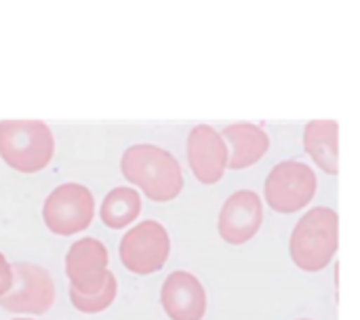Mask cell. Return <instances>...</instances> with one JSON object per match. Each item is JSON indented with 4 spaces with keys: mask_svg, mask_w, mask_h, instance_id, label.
<instances>
[{
    "mask_svg": "<svg viewBox=\"0 0 360 320\" xmlns=\"http://www.w3.org/2000/svg\"><path fill=\"white\" fill-rule=\"evenodd\" d=\"M120 173L154 203H169L184 190V173L177 158L154 143L127 148L120 158Z\"/></svg>",
    "mask_w": 360,
    "mask_h": 320,
    "instance_id": "cell-1",
    "label": "cell"
},
{
    "mask_svg": "<svg viewBox=\"0 0 360 320\" xmlns=\"http://www.w3.org/2000/svg\"><path fill=\"white\" fill-rule=\"evenodd\" d=\"M340 245V217L331 207H314L295 224L289 238V255L304 272L325 270Z\"/></svg>",
    "mask_w": 360,
    "mask_h": 320,
    "instance_id": "cell-2",
    "label": "cell"
},
{
    "mask_svg": "<svg viewBox=\"0 0 360 320\" xmlns=\"http://www.w3.org/2000/svg\"><path fill=\"white\" fill-rule=\"evenodd\" d=\"M55 156V137L42 120H2L0 158L17 173H38Z\"/></svg>",
    "mask_w": 360,
    "mask_h": 320,
    "instance_id": "cell-3",
    "label": "cell"
},
{
    "mask_svg": "<svg viewBox=\"0 0 360 320\" xmlns=\"http://www.w3.org/2000/svg\"><path fill=\"white\" fill-rule=\"evenodd\" d=\"M316 173L310 165L300 160L278 162L264 181L266 205L283 215L297 213L310 205L316 194Z\"/></svg>",
    "mask_w": 360,
    "mask_h": 320,
    "instance_id": "cell-4",
    "label": "cell"
},
{
    "mask_svg": "<svg viewBox=\"0 0 360 320\" xmlns=\"http://www.w3.org/2000/svg\"><path fill=\"white\" fill-rule=\"evenodd\" d=\"M42 219L49 232L57 236H74L84 232L95 219L93 192L74 181L57 186L42 205Z\"/></svg>",
    "mask_w": 360,
    "mask_h": 320,
    "instance_id": "cell-5",
    "label": "cell"
},
{
    "mask_svg": "<svg viewBox=\"0 0 360 320\" xmlns=\"http://www.w3.org/2000/svg\"><path fill=\"white\" fill-rule=\"evenodd\" d=\"M171 253V238L162 224L148 219L124 232L118 245V255L131 274L150 276L158 272Z\"/></svg>",
    "mask_w": 360,
    "mask_h": 320,
    "instance_id": "cell-6",
    "label": "cell"
},
{
    "mask_svg": "<svg viewBox=\"0 0 360 320\" xmlns=\"http://www.w3.org/2000/svg\"><path fill=\"white\" fill-rule=\"evenodd\" d=\"M13 270V287L8 293L0 297V308L11 314H32L40 316L49 312L55 304V283L51 274L36 264L15 262Z\"/></svg>",
    "mask_w": 360,
    "mask_h": 320,
    "instance_id": "cell-7",
    "label": "cell"
},
{
    "mask_svg": "<svg viewBox=\"0 0 360 320\" xmlns=\"http://www.w3.org/2000/svg\"><path fill=\"white\" fill-rule=\"evenodd\" d=\"M264 224V203L253 190H238L226 198L217 217L219 236L228 245L249 243Z\"/></svg>",
    "mask_w": 360,
    "mask_h": 320,
    "instance_id": "cell-8",
    "label": "cell"
},
{
    "mask_svg": "<svg viewBox=\"0 0 360 320\" xmlns=\"http://www.w3.org/2000/svg\"><path fill=\"white\" fill-rule=\"evenodd\" d=\"M108 249L97 238H80L65 253V276L80 295L97 293L108 276Z\"/></svg>",
    "mask_w": 360,
    "mask_h": 320,
    "instance_id": "cell-9",
    "label": "cell"
},
{
    "mask_svg": "<svg viewBox=\"0 0 360 320\" xmlns=\"http://www.w3.org/2000/svg\"><path fill=\"white\" fill-rule=\"evenodd\" d=\"M186 154L194 177L205 186L217 184L228 169V146L221 133L209 124H196L188 133Z\"/></svg>",
    "mask_w": 360,
    "mask_h": 320,
    "instance_id": "cell-10",
    "label": "cell"
},
{
    "mask_svg": "<svg viewBox=\"0 0 360 320\" xmlns=\"http://www.w3.org/2000/svg\"><path fill=\"white\" fill-rule=\"evenodd\" d=\"M160 304L171 320H202L207 314V291L194 274L175 270L162 283Z\"/></svg>",
    "mask_w": 360,
    "mask_h": 320,
    "instance_id": "cell-11",
    "label": "cell"
},
{
    "mask_svg": "<svg viewBox=\"0 0 360 320\" xmlns=\"http://www.w3.org/2000/svg\"><path fill=\"white\" fill-rule=\"evenodd\" d=\"M224 141L230 143L228 148V169L240 171L257 165L270 150L268 133L253 124V122H236L224 129Z\"/></svg>",
    "mask_w": 360,
    "mask_h": 320,
    "instance_id": "cell-12",
    "label": "cell"
},
{
    "mask_svg": "<svg viewBox=\"0 0 360 320\" xmlns=\"http://www.w3.org/2000/svg\"><path fill=\"white\" fill-rule=\"evenodd\" d=\"M340 124L338 120H312L304 129V150L327 175L340 173Z\"/></svg>",
    "mask_w": 360,
    "mask_h": 320,
    "instance_id": "cell-13",
    "label": "cell"
},
{
    "mask_svg": "<svg viewBox=\"0 0 360 320\" xmlns=\"http://www.w3.org/2000/svg\"><path fill=\"white\" fill-rule=\"evenodd\" d=\"M141 215V196L135 188L120 186L105 194L99 217L105 228L110 230H122L131 226Z\"/></svg>",
    "mask_w": 360,
    "mask_h": 320,
    "instance_id": "cell-14",
    "label": "cell"
},
{
    "mask_svg": "<svg viewBox=\"0 0 360 320\" xmlns=\"http://www.w3.org/2000/svg\"><path fill=\"white\" fill-rule=\"evenodd\" d=\"M116 293H118V283H116V276H114L112 272H108V276H105V281H103V285H101V289H99L97 293L80 295V293L74 291L72 287H70V291H68L72 306H74L78 312H82V314H99V312L108 310V308L114 304Z\"/></svg>",
    "mask_w": 360,
    "mask_h": 320,
    "instance_id": "cell-15",
    "label": "cell"
},
{
    "mask_svg": "<svg viewBox=\"0 0 360 320\" xmlns=\"http://www.w3.org/2000/svg\"><path fill=\"white\" fill-rule=\"evenodd\" d=\"M13 287V270H11V264L6 262V257L0 253V297L4 293H8Z\"/></svg>",
    "mask_w": 360,
    "mask_h": 320,
    "instance_id": "cell-16",
    "label": "cell"
},
{
    "mask_svg": "<svg viewBox=\"0 0 360 320\" xmlns=\"http://www.w3.org/2000/svg\"><path fill=\"white\" fill-rule=\"evenodd\" d=\"M13 320H30V319H13Z\"/></svg>",
    "mask_w": 360,
    "mask_h": 320,
    "instance_id": "cell-17",
    "label": "cell"
},
{
    "mask_svg": "<svg viewBox=\"0 0 360 320\" xmlns=\"http://www.w3.org/2000/svg\"><path fill=\"white\" fill-rule=\"evenodd\" d=\"M297 320H310V319H297Z\"/></svg>",
    "mask_w": 360,
    "mask_h": 320,
    "instance_id": "cell-18",
    "label": "cell"
}]
</instances>
